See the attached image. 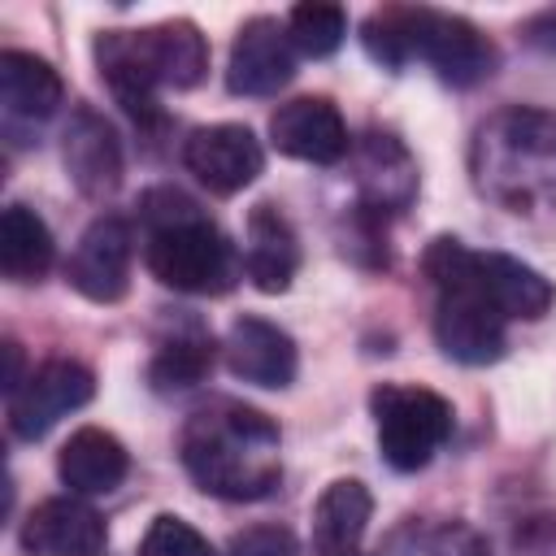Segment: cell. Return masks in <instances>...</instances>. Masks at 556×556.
Wrapping results in <instances>:
<instances>
[{
  "instance_id": "cell-7",
  "label": "cell",
  "mask_w": 556,
  "mask_h": 556,
  "mask_svg": "<svg viewBox=\"0 0 556 556\" xmlns=\"http://www.w3.org/2000/svg\"><path fill=\"white\" fill-rule=\"evenodd\" d=\"M482 139H491V148H495L500 178H513L521 165L530 169L526 187H521V204L534 191L556 195V117L552 113H543V109H508V113L495 117V126Z\"/></svg>"
},
{
  "instance_id": "cell-20",
  "label": "cell",
  "mask_w": 556,
  "mask_h": 556,
  "mask_svg": "<svg viewBox=\"0 0 556 556\" xmlns=\"http://www.w3.org/2000/svg\"><path fill=\"white\" fill-rule=\"evenodd\" d=\"M65 87H61V74L35 56V52H0V100H4V113L9 117H22V122H43L56 113Z\"/></svg>"
},
{
  "instance_id": "cell-8",
  "label": "cell",
  "mask_w": 556,
  "mask_h": 556,
  "mask_svg": "<svg viewBox=\"0 0 556 556\" xmlns=\"http://www.w3.org/2000/svg\"><path fill=\"white\" fill-rule=\"evenodd\" d=\"M182 161L213 195H235L265 169L261 139L239 122H217V126L191 130V139L182 143Z\"/></svg>"
},
{
  "instance_id": "cell-23",
  "label": "cell",
  "mask_w": 556,
  "mask_h": 556,
  "mask_svg": "<svg viewBox=\"0 0 556 556\" xmlns=\"http://www.w3.org/2000/svg\"><path fill=\"white\" fill-rule=\"evenodd\" d=\"M52 230L26 204H9L0 217V269L9 282H39L52 265Z\"/></svg>"
},
{
  "instance_id": "cell-9",
  "label": "cell",
  "mask_w": 556,
  "mask_h": 556,
  "mask_svg": "<svg viewBox=\"0 0 556 556\" xmlns=\"http://www.w3.org/2000/svg\"><path fill=\"white\" fill-rule=\"evenodd\" d=\"M65 278L78 295L96 304H117L130 287V226L122 217H96L78 235L65 261Z\"/></svg>"
},
{
  "instance_id": "cell-22",
  "label": "cell",
  "mask_w": 556,
  "mask_h": 556,
  "mask_svg": "<svg viewBox=\"0 0 556 556\" xmlns=\"http://www.w3.org/2000/svg\"><path fill=\"white\" fill-rule=\"evenodd\" d=\"M361 191L369 200V208H382V213H395L413 200L417 191V169L408 161V152L400 148L395 135H365L361 143Z\"/></svg>"
},
{
  "instance_id": "cell-16",
  "label": "cell",
  "mask_w": 556,
  "mask_h": 556,
  "mask_svg": "<svg viewBox=\"0 0 556 556\" xmlns=\"http://www.w3.org/2000/svg\"><path fill=\"white\" fill-rule=\"evenodd\" d=\"M56 473L74 495H109L126 482L130 456L117 434H109L100 426H83L65 439V447L56 456Z\"/></svg>"
},
{
  "instance_id": "cell-17",
  "label": "cell",
  "mask_w": 556,
  "mask_h": 556,
  "mask_svg": "<svg viewBox=\"0 0 556 556\" xmlns=\"http://www.w3.org/2000/svg\"><path fill=\"white\" fill-rule=\"evenodd\" d=\"M65 169L78 182L83 195H109L122 182V143L113 135V126L91 113L78 109L65 126Z\"/></svg>"
},
{
  "instance_id": "cell-28",
  "label": "cell",
  "mask_w": 556,
  "mask_h": 556,
  "mask_svg": "<svg viewBox=\"0 0 556 556\" xmlns=\"http://www.w3.org/2000/svg\"><path fill=\"white\" fill-rule=\"evenodd\" d=\"M426 556H491V547H486V539H482L473 526L447 521V526H439V530L430 534Z\"/></svg>"
},
{
  "instance_id": "cell-3",
  "label": "cell",
  "mask_w": 556,
  "mask_h": 556,
  "mask_svg": "<svg viewBox=\"0 0 556 556\" xmlns=\"http://www.w3.org/2000/svg\"><path fill=\"white\" fill-rule=\"evenodd\" d=\"M473 256L460 239L439 235L421 252V269L439 291L434 304V339L443 356L460 365H491L504 356V317L486 304V295L473 282Z\"/></svg>"
},
{
  "instance_id": "cell-6",
  "label": "cell",
  "mask_w": 556,
  "mask_h": 556,
  "mask_svg": "<svg viewBox=\"0 0 556 556\" xmlns=\"http://www.w3.org/2000/svg\"><path fill=\"white\" fill-rule=\"evenodd\" d=\"M96 395V378L83 361L70 356H52L39 369L26 374V382L9 395V430L26 443L43 439L61 417H70L74 408H83Z\"/></svg>"
},
{
  "instance_id": "cell-2",
  "label": "cell",
  "mask_w": 556,
  "mask_h": 556,
  "mask_svg": "<svg viewBox=\"0 0 556 556\" xmlns=\"http://www.w3.org/2000/svg\"><path fill=\"white\" fill-rule=\"evenodd\" d=\"M365 52L400 70L404 61L421 56L447 87H473L495 74V43L465 17L439 9H378L365 22Z\"/></svg>"
},
{
  "instance_id": "cell-4",
  "label": "cell",
  "mask_w": 556,
  "mask_h": 556,
  "mask_svg": "<svg viewBox=\"0 0 556 556\" xmlns=\"http://www.w3.org/2000/svg\"><path fill=\"white\" fill-rule=\"evenodd\" d=\"M369 413H374V426H378L382 460L400 473L426 469L430 456L452 434V404L430 387L382 382L369 395Z\"/></svg>"
},
{
  "instance_id": "cell-14",
  "label": "cell",
  "mask_w": 556,
  "mask_h": 556,
  "mask_svg": "<svg viewBox=\"0 0 556 556\" xmlns=\"http://www.w3.org/2000/svg\"><path fill=\"white\" fill-rule=\"evenodd\" d=\"M473 282L478 291L486 295V304L508 321V317H521V321H539L552 304H556V291L552 282L517 261V256H504V252H478L473 256Z\"/></svg>"
},
{
  "instance_id": "cell-15",
  "label": "cell",
  "mask_w": 556,
  "mask_h": 556,
  "mask_svg": "<svg viewBox=\"0 0 556 556\" xmlns=\"http://www.w3.org/2000/svg\"><path fill=\"white\" fill-rule=\"evenodd\" d=\"M96 65H100V78L109 83L113 100L139 117V122H152L161 109H156V74L143 56V39L139 30H109L96 39Z\"/></svg>"
},
{
  "instance_id": "cell-13",
  "label": "cell",
  "mask_w": 556,
  "mask_h": 556,
  "mask_svg": "<svg viewBox=\"0 0 556 556\" xmlns=\"http://www.w3.org/2000/svg\"><path fill=\"white\" fill-rule=\"evenodd\" d=\"M226 369L239 382L282 391L295 382V369H300L295 339L265 317H239L226 334Z\"/></svg>"
},
{
  "instance_id": "cell-12",
  "label": "cell",
  "mask_w": 556,
  "mask_h": 556,
  "mask_svg": "<svg viewBox=\"0 0 556 556\" xmlns=\"http://www.w3.org/2000/svg\"><path fill=\"white\" fill-rule=\"evenodd\" d=\"M17 539H22V552L30 556H100L109 530L91 504L74 495H56L30 508Z\"/></svg>"
},
{
  "instance_id": "cell-11",
  "label": "cell",
  "mask_w": 556,
  "mask_h": 556,
  "mask_svg": "<svg viewBox=\"0 0 556 556\" xmlns=\"http://www.w3.org/2000/svg\"><path fill=\"white\" fill-rule=\"evenodd\" d=\"M269 139L282 156L308 165H334L348 156V126L326 96H295L269 117Z\"/></svg>"
},
{
  "instance_id": "cell-25",
  "label": "cell",
  "mask_w": 556,
  "mask_h": 556,
  "mask_svg": "<svg viewBox=\"0 0 556 556\" xmlns=\"http://www.w3.org/2000/svg\"><path fill=\"white\" fill-rule=\"evenodd\" d=\"M287 35H291V48L304 52V56H330L343 35H348V13L339 4H321V0H308V4H295L287 13Z\"/></svg>"
},
{
  "instance_id": "cell-21",
  "label": "cell",
  "mask_w": 556,
  "mask_h": 556,
  "mask_svg": "<svg viewBox=\"0 0 556 556\" xmlns=\"http://www.w3.org/2000/svg\"><path fill=\"white\" fill-rule=\"evenodd\" d=\"M143 39V56L156 74L161 87H174V91H191L204 70H208V43L204 35L191 26V22H161V26H148L139 30Z\"/></svg>"
},
{
  "instance_id": "cell-10",
  "label": "cell",
  "mask_w": 556,
  "mask_h": 556,
  "mask_svg": "<svg viewBox=\"0 0 556 556\" xmlns=\"http://www.w3.org/2000/svg\"><path fill=\"white\" fill-rule=\"evenodd\" d=\"M295 74V52L287 22L278 17H252L239 26L230 43V65H226V87L235 96H274L287 87Z\"/></svg>"
},
{
  "instance_id": "cell-18",
  "label": "cell",
  "mask_w": 556,
  "mask_h": 556,
  "mask_svg": "<svg viewBox=\"0 0 556 556\" xmlns=\"http://www.w3.org/2000/svg\"><path fill=\"white\" fill-rule=\"evenodd\" d=\"M243 269L252 278V287L265 291V295L287 291L291 278H295V269H300V239H295L291 222L274 204H256L252 217H248Z\"/></svg>"
},
{
  "instance_id": "cell-29",
  "label": "cell",
  "mask_w": 556,
  "mask_h": 556,
  "mask_svg": "<svg viewBox=\"0 0 556 556\" xmlns=\"http://www.w3.org/2000/svg\"><path fill=\"white\" fill-rule=\"evenodd\" d=\"M530 39H534V43H547V48H556V13H543V17H534V22H530Z\"/></svg>"
},
{
  "instance_id": "cell-1",
  "label": "cell",
  "mask_w": 556,
  "mask_h": 556,
  "mask_svg": "<svg viewBox=\"0 0 556 556\" xmlns=\"http://www.w3.org/2000/svg\"><path fill=\"white\" fill-rule=\"evenodd\" d=\"M182 465L200 491L261 500L278 486V426L239 400H213L182 430Z\"/></svg>"
},
{
  "instance_id": "cell-24",
  "label": "cell",
  "mask_w": 556,
  "mask_h": 556,
  "mask_svg": "<svg viewBox=\"0 0 556 556\" xmlns=\"http://www.w3.org/2000/svg\"><path fill=\"white\" fill-rule=\"evenodd\" d=\"M208 369H213V343H208L204 334H178V339H169V343L152 356L148 378H152L156 391H187V387H195Z\"/></svg>"
},
{
  "instance_id": "cell-19",
  "label": "cell",
  "mask_w": 556,
  "mask_h": 556,
  "mask_svg": "<svg viewBox=\"0 0 556 556\" xmlns=\"http://www.w3.org/2000/svg\"><path fill=\"white\" fill-rule=\"evenodd\" d=\"M374 513V495L356 478H339L313 508V556H361V539Z\"/></svg>"
},
{
  "instance_id": "cell-5",
  "label": "cell",
  "mask_w": 556,
  "mask_h": 556,
  "mask_svg": "<svg viewBox=\"0 0 556 556\" xmlns=\"http://www.w3.org/2000/svg\"><path fill=\"white\" fill-rule=\"evenodd\" d=\"M156 282L182 291V295H222L235 287V248L208 217H187L156 226L148 235L143 252Z\"/></svg>"
},
{
  "instance_id": "cell-26",
  "label": "cell",
  "mask_w": 556,
  "mask_h": 556,
  "mask_svg": "<svg viewBox=\"0 0 556 556\" xmlns=\"http://www.w3.org/2000/svg\"><path fill=\"white\" fill-rule=\"evenodd\" d=\"M139 556H217L213 543L182 517L174 513H161L152 517V526L143 530L139 539Z\"/></svg>"
},
{
  "instance_id": "cell-27",
  "label": "cell",
  "mask_w": 556,
  "mask_h": 556,
  "mask_svg": "<svg viewBox=\"0 0 556 556\" xmlns=\"http://www.w3.org/2000/svg\"><path fill=\"white\" fill-rule=\"evenodd\" d=\"M226 556H304V552L287 526H248V530L230 534Z\"/></svg>"
}]
</instances>
